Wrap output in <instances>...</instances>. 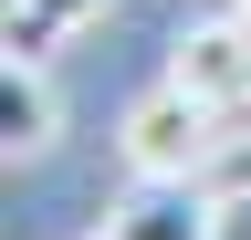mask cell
<instances>
[{"instance_id": "obj_1", "label": "cell", "mask_w": 251, "mask_h": 240, "mask_svg": "<svg viewBox=\"0 0 251 240\" xmlns=\"http://www.w3.org/2000/svg\"><path fill=\"white\" fill-rule=\"evenodd\" d=\"M220 126H230L220 105H199L188 84H157V94L126 115V136H115L126 146V177H209L220 146H230Z\"/></svg>"}, {"instance_id": "obj_2", "label": "cell", "mask_w": 251, "mask_h": 240, "mask_svg": "<svg viewBox=\"0 0 251 240\" xmlns=\"http://www.w3.org/2000/svg\"><path fill=\"white\" fill-rule=\"evenodd\" d=\"M168 84H188V94L220 105V115L251 105V11H241V0L220 21H188V32L168 42Z\"/></svg>"}, {"instance_id": "obj_3", "label": "cell", "mask_w": 251, "mask_h": 240, "mask_svg": "<svg viewBox=\"0 0 251 240\" xmlns=\"http://www.w3.org/2000/svg\"><path fill=\"white\" fill-rule=\"evenodd\" d=\"M105 230L115 240H220V188L209 177H136V198Z\"/></svg>"}, {"instance_id": "obj_4", "label": "cell", "mask_w": 251, "mask_h": 240, "mask_svg": "<svg viewBox=\"0 0 251 240\" xmlns=\"http://www.w3.org/2000/svg\"><path fill=\"white\" fill-rule=\"evenodd\" d=\"M52 84H42V63H31V52H11V73H0V146H11V157H42L52 146Z\"/></svg>"}, {"instance_id": "obj_5", "label": "cell", "mask_w": 251, "mask_h": 240, "mask_svg": "<svg viewBox=\"0 0 251 240\" xmlns=\"http://www.w3.org/2000/svg\"><path fill=\"white\" fill-rule=\"evenodd\" d=\"M94 11H105V0H11V52H31V63H42V52H52L63 32H84Z\"/></svg>"}, {"instance_id": "obj_6", "label": "cell", "mask_w": 251, "mask_h": 240, "mask_svg": "<svg viewBox=\"0 0 251 240\" xmlns=\"http://www.w3.org/2000/svg\"><path fill=\"white\" fill-rule=\"evenodd\" d=\"M209 188H251V136L220 146V167H209Z\"/></svg>"}, {"instance_id": "obj_7", "label": "cell", "mask_w": 251, "mask_h": 240, "mask_svg": "<svg viewBox=\"0 0 251 240\" xmlns=\"http://www.w3.org/2000/svg\"><path fill=\"white\" fill-rule=\"evenodd\" d=\"M220 240H251V188H220Z\"/></svg>"}, {"instance_id": "obj_8", "label": "cell", "mask_w": 251, "mask_h": 240, "mask_svg": "<svg viewBox=\"0 0 251 240\" xmlns=\"http://www.w3.org/2000/svg\"><path fill=\"white\" fill-rule=\"evenodd\" d=\"M84 240H115V230H84Z\"/></svg>"}, {"instance_id": "obj_9", "label": "cell", "mask_w": 251, "mask_h": 240, "mask_svg": "<svg viewBox=\"0 0 251 240\" xmlns=\"http://www.w3.org/2000/svg\"><path fill=\"white\" fill-rule=\"evenodd\" d=\"M241 11H251V0H241Z\"/></svg>"}]
</instances>
